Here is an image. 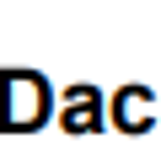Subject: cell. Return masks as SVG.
<instances>
[{"label": "cell", "mask_w": 161, "mask_h": 155, "mask_svg": "<svg viewBox=\"0 0 161 155\" xmlns=\"http://www.w3.org/2000/svg\"><path fill=\"white\" fill-rule=\"evenodd\" d=\"M48 118V86L32 70L0 75V128H38Z\"/></svg>", "instance_id": "cell-1"}, {"label": "cell", "mask_w": 161, "mask_h": 155, "mask_svg": "<svg viewBox=\"0 0 161 155\" xmlns=\"http://www.w3.org/2000/svg\"><path fill=\"white\" fill-rule=\"evenodd\" d=\"M64 123H70L75 134H86V128L97 123V96H92V91H75V96L64 102Z\"/></svg>", "instance_id": "cell-3"}, {"label": "cell", "mask_w": 161, "mask_h": 155, "mask_svg": "<svg viewBox=\"0 0 161 155\" xmlns=\"http://www.w3.org/2000/svg\"><path fill=\"white\" fill-rule=\"evenodd\" d=\"M150 118H156V107H150V91H145V86H124V91L113 96V123H118V128L140 134V128H150Z\"/></svg>", "instance_id": "cell-2"}]
</instances>
